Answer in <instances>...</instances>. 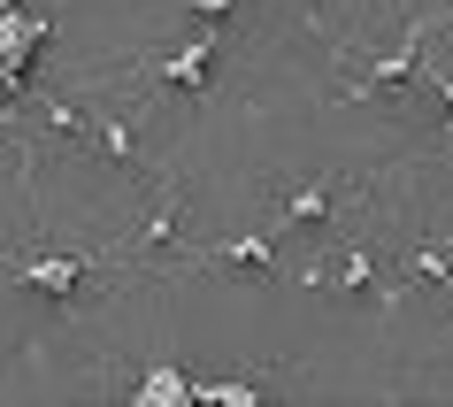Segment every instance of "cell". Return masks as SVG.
Masks as SVG:
<instances>
[{
	"instance_id": "cell-1",
	"label": "cell",
	"mask_w": 453,
	"mask_h": 407,
	"mask_svg": "<svg viewBox=\"0 0 453 407\" xmlns=\"http://www.w3.org/2000/svg\"><path fill=\"white\" fill-rule=\"evenodd\" d=\"M108 254H0V277H16V285H39V292H77Z\"/></svg>"
},
{
	"instance_id": "cell-2",
	"label": "cell",
	"mask_w": 453,
	"mask_h": 407,
	"mask_svg": "<svg viewBox=\"0 0 453 407\" xmlns=\"http://www.w3.org/2000/svg\"><path fill=\"white\" fill-rule=\"evenodd\" d=\"M423 39H430V16H415L400 47H384V54H377V62H369V70H361V77H354V85H346L338 100H369L377 85H407V77L423 70Z\"/></svg>"
},
{
	"instance_id": "cell-3",
	"label": "cell",
	"mask_w": 453,
	"mask_h": 407,
	"mask_svg": "<svg viewBox=\"0 0 453 407\" xmlns=\"http://www.w3.org/2000/svg\"><path fill=\"white\" fill-rule=\"evenodd\" d=\"M185 231H192V208H185V192H169V200H162V208H154V216H146L139 231H131V239L116 246V254L131 262V254H146V246H177Z\"/></svg>"
},
{
	"instance_id": "cell-4",
	"label": "cell",
	"mask_w": 453,
	"mask_h": 407,
	"mask_svg": "<svg viewBox=\"0 0 453 407\" xmlns=\"http://www.w3.org/2000/svg\"><path fill=\"white\" fill-rule=\"evenodd\" d=\"M185 262H231V269H269V262H277V239H269V231H246V239H208V246H185Z\"/></svg>"
},
{
	"instance_id": "cell-5",
	"label": "cell",
	"mask_w": 453,
	"mask_h": 407,
	"mask_svg": "<svg viewBox=\"0 0 453 407\" xmlns=\"http://www.w3.org/2000/svg\"><path fill=\"white\" fill-rule=\"evenodd\" d=\"M331 208H338V192H331V185H300L285 208L269 216V239H285V231H300V223H331Z\"/></svg>"
},
{
	"instance_id": "cell-6",
	"label": "cell",
	"mask_w": 453,
	"mask_h": 407,
	"mask_svg": "<svg viewBox=\"0 0 453 407\" xmlns=\"http://www.w3.org/2000/svg\"><path fill=\"white\" fill-rule=\"evenodd\" d=\"M123 400H131V407H192V377H185V369H169V361H162V369H146V377L131 384Z\"/></svg>"
},
{
	"instance_id": "cell-7",
	"label": "cell",
	"mask_w": 453,
	"mask_h": 407,
	"mask_svg": "<svg viewBox=\"0 0 453 407\" xmlns=\"http://www.w3.org/2000/svg\"><path fill=\"white\" fill-rule=\"evenodd\" d=\"M208 62H215V39H192L185 54H169V62H162V77H169V85H185V100H200V93H208Z\"/></svg>"
},
{
	"instance_id": "cell-8",
	"label": "cell",
	"mask_w": 453,
	"mask_h": 407,
	"mask_svg": "<svg viewBox=\"0 0 453 407\" xmlns=\"http://www.w3.org/2000/svg\"><path fill=\"white\" fill-rule=\"evenodd\" d=\"M85 131H93V139H100V146H108V154L123 162V177H154V169H146V154H139V139H131V123H123V116H93Z\"/></svg>"
},
{
	"instance_id": "cell-9",
	"label": "cell",
	"mask_w": 453,
	"mask_h": 407,
	"mask_svg": "<svg viewBox=\"0 0 453 407\" xmlns=\"http://www.w3.org/2000/svg\"><path fill=\"white\" fill-rule=\"evenodd\" d=\"M262 384L254 377H231V384H192V407H254Z\"/></svg>"
},
{
	"instance_id": "cell-10",
	"label": "cell",
	"mask_w": 453,
	"mask_h": 407,
	"mask_svg": "<svg viewBox=\"0 0 453 407\" xmlns=\"http://www.w3.org/2000/svg\"><path fill=\"white\" fill-rule=\"evenodd\" d=\"M369 285H377V254H369V246H354V254L331 269V292H369Z\"/></svg>"
},
{
	"instance_id": "cell-11",
	"label": "cell",
	"mask_w": 453,
	"mask_h": 407,
	"mask_svg": "<svg viewBox=\"0 0 453 407\" xmlns=\"http://www.w3.org/2000/svg\"><path fill=\"white\" fill-rule=\"evenodd\" d=\"M192 16H231V8H246V0H185Z\"/></svg>"
}]
</instances>
